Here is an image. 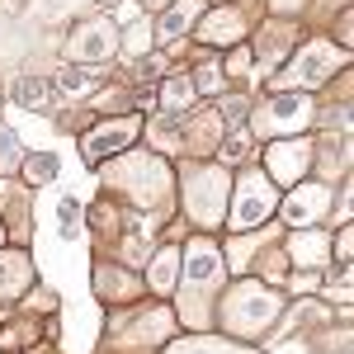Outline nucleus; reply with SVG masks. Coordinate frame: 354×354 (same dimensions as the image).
I'll return each instance as SVG.
<instances>
[{"label":"nucleus","instance_id":"nucleus-1","mask_svg":"<svg viewBox=\"0 0 354 354\" xmlns=\"http://www.w3.org/2000/svg\"><path fill=\"white\" fill-rule=\"evenodd\" d=\"M227 283V260L222 245L208 232H194L189 245H180V279H175V298H180V322L189 330L213 326V307Z\"/></svg>","mask_w":354,"mask_h":354},{"label":"nucleus","instance_id":"nucleus-2","mask_svg":"<svg viewBox=\"0 0 354 354\" xmlns=\"http://www.w3.org/2000/svg\"><path fill=\"white\" fill-rule=\"evenodd\" d=\"M279 317H283V293L260 279L232 283V293H218V307H213V326L227 330V340H245V345L260 340Z\"/></svg>","mask_w":354,"mask_h":354},{"label":"nucleus","instance_id":"nucleus-3","mask_svg":"<svg viewBox=\"0 0 354 354\" xmlns=\"http://www.w3.org/2000/svg\"><path fill=\"white\" fill-rule=\"evenodd\" d=\"M104 185H118V194L133 203V208H165L170 198V165L161 151H118L104 165Z\"/></svg>","mask_w":354,"mask_h":354},{"label":"nucleus","instance_id":"nucleus-4","mask_svg":"<svg viewBox=\"0 0 354 354\" xmlns=\"http://www.w3.org/2000/svg\"><path fill=\"white\" fill-rule=\"evenodd\" d=\"M180 203H185V218L198 227V232H213L227 218V194H232V175L222 165L208 161H189L180 170Z\"/></svg>","mask_w":354,"mask_h":354},{"label":"nucleus","instance_id":"nucleus-5","mask_svg":"<svg viewBox=\"0 0 354 354\" xmlns=\"http://www.w3.org/2000/svg\"><path fill=\"white\" fill-rule=\"evenodd\" d=\"M345 66H350V53H345V48H335L330 38H307L302 48L288 53L283 76H274L270 90H302V95H317V90H322L335 71H345Z\"/></svg>","mask_w":354,"mask_h":354},{"label":"nucleus","instance_id":"nucleus-6","mask_svg":"<svg viewBox=\"0 0 354 354\" xmlns=\"http://www.w3.org/2000/svg\"><path fill=\"white\" fill-rule=\"evenodd\" d=\"M279 208V185L260 165H245L241 175H232L227 194V232H260Z\"/></svg>","mask_w":354,"mask_h":354},{"label":"nucleus","instance_id":"nucleus-7","mask_svg":"<svg viewBox=\"0 0 354 354\" xmlns=\"http://www.w3.org/2000/svg\"><path fill=\"white\" fill-rule=\"evenodd\" d=\"M317 123V100L302 90H270V100H260L245 128L250 137H298Z\"/></svg>","mask_w":354,"mask_h":354},{"label":"nucleus","instance_id":"nucleus-8","mask_svg":"<svg viewBox=\"0 0 354 354\" xmlns=\"http://www.w3.org/2000/svg\"><path fill=\"white\" fill-rule=\"evenodd\" d=\"M62 57L76 62V66H100V62L118 57V24L109 15H90L81 24H71L66 43H62Z\"/></svg>","mask_w":354,"mask_h":354},{"label":"nucleus","instance_id":"nucleus-9","mask_svg":"<svg viewBox=\"0 0 354 354\" xmlns=\"http://www.w3.org/2000/svg\"><path fill=\"white\" fill-rule=\"evenodd\" d=\"M137 137H142V113H123V118H104V123H95L90 133L81 137V161L85 165H104L109 156L118 151H128Z\"/></svg>","mask_w":354,"mask_h":354},{"label":"nucleus","instance_id":"nucleus-10","mask_svg":"<svg viewBox=\"0 0 354 354\" xmlns=\"http://www.w3.org/2000/svg\"><path fill=\"white\" fill-rule=\"evenodd\" d=\"M317 165V151H312V137H274L265 147V175L274 185L293 189L302 175Z\"/></svg>","mask_w":354,"mask_h":354},{"label":"nucleus","instance_id":"nucleus-11","mask_svg":"<svg viewBox=\"0 0 354 354\" xmlns=\"http://www.w3.org/2000/svg\"><path fill=\"white\" fill-rule=\"evenodd\" d=\"M330 203H335V194L330 185H317V180H298L288 194H279V218L288 222V227H317V222L330 213Z\"/></svg>","mask_w":354,"mask_h":354},{"label":"nucleus","instance_id":"nucleus-12","mask_svg":"<svg viewBox=\"0 0 354 354\" xmlns=\"http://www.w3.org/2000/svg\"><path fill=\"white\" fill-rule=\"evenodd\" d=\"M245 10L236 0H222L218 10H208V15H198V24H194V38L198 43H208V48H232V43H241L245 38Z\"/></svg>","mask_w":354,"mask_h":354},{"label":"nucleus","instance_id":"nucleus-13","mask_svg":"<svg viewBox=\"0 0 354 354\" xmlns=\"http://www.w3.org/2000/svg\"><path fill=\"white\" fill-rule=\"evenodd\" d=\"M38 283V274L28 265V250L24 245H0V307L19 302Z\"/></svg>","mask_w":354,"mask_h":354},{"label":"nucleus","instance_id":"nucleus-14","mask_svg":"<svg viewBox=\"0 0 354 354\" xmlns=\"http://www.w3.org/2000/svg\"><path fill=\"white\" fill-rule=\"evenodd\" d=\"M298 24L293 19H279V15H270L265 24H260V33H255V57H260V71H274L283 57L298 48Z\"/></svg>","mask_w":354,"mask_h":354},{"label":"nucleus","instance_id":"nucleus-15","mask_svg":"<svg viewBox=\"0 0 354 354\" xmlns=\"http://www.w3.org/2000/svg\"><path fill=\"white\" fill-rule=\"evenodd\" d=\"M288 265H298V270H326L330 265V232L326 227H293V236H288Z\"/></svg>","mask_w":354,"mask_h":354},{"label":"nucleus","instance_id":"nucleus-16","mask_svg":"<svg viewBox=\"0 0 354 354\" xmlns=\"http://www.w3.org/2000/svg\"><path fill=\"white\" fill-rule=\"evenodd\" d=\"M95 293L104 302H133L137 293H142V279H137L128 265L118 270V265H104V260H100V265H95Z\"/></svg>","mask_w":354,"mask_h":354},{"label":"nucleus","instance_id":"nucleus-17","mask_svg":"<svg viewBox=\"0 0 354 354\" xmlns=\"http://www.w3.org/2000/svg\"><path fill=\"white\" fill-rule=\"evenodd\" d=\"M198 15H203V0H170V10L161 15V24H151L156 43H165V48L180 43V38L198 24Z\"/></svg>","mask_w":354,"mask_h":354},{"label":"nucleus","instance_id":"nucleus-18","mask_svg":"<svg viewBox=\"0 0 354 354\" xmlns=\"http://www.w3.org/2000/svg\"><path fill=\"white\" fill-rule=\"evenodd\" d=\"M48 90H53V100H81V95H95L100 90V76L76 66V62H62L53 76H48Z\"/></svg>","mask_w":354,"mask_h":354},{"label":"nucleus","instance_id":"nucleus-19","mask_svg":"<svg viewBox=\"0 0 354 354\" xmlns=\"http://www.w3.org/2000/svg\"><path fill=\"white\" fill-rule=\"evenodd\" d=\"M165 354H260L255 345H245V340H222L213 330H194L185 340H170Z\"/></svg>","mask_w":354,"mask_h":354},{"label":"nucleus","instance_id":"nucleus-20","mask_svg":"<svg viewBox=\"0 0 354 354\" xmlns=\"http://www.w3.org/2000/svg\"><path fill=\"white\" fill-rule=\"evenodd\" d=\"M175 279H180V245L170 241L147 260V283L142 288H151L156 298H165V293H175Z\"/></svg>","mask_w":354,"mask_h":354},{"label":"nucleus","instance_id":"nucleus-21","mask_svg":"<svg viewBox=\"0 0 354 354\" xmlns=\"http://www.w3.org/2000/svg\"><path fill=\"white\" fill-rule=\"evenodd\" d=\"M194 81L189 71H170V76H161V113H170V118H185V113L194 109Z\"/></svg>","mask_w":354,"mask_h":354},{"label":"nucleus","instance_id":"nucleus-22","mask_svg":"<svg viewBox=\"0 0 354 354\" xmlns=\"http://www.w3.org/2000/svg\"><path fill=\"white\" fill-rule=\"evenodd\" d=\"M10 100H15L19 109H43V104H53L48 76H43V71H19V76H15V90H10Z\"/></svg>","mask_w":354,"mask_h":354},{"label":"nucleus","instance_id":"nucleus-23","mask_svg":"<svg viewBox=\"0 0 354 354\" xmlns=\"http://www.w3.org/2000/svg\"><path fill=\"white\" fill-rule=\"evenodd\" d=\"M189 81H194V95L218 100V95H227V66L222 62H203L198 71H189Z\"/></svg>","mask_w":354,"mask_h":354},{"label":"nucleus","instance_id":"nucleus-24","mask_svg":"<svg viewBox=\"0 0 354 354\" xmlns=\"http://www.w3.org/2000/svg\"><path fill=\"white\" fill-rule=\"evenodd\" d=\"M57 170H62L57 151H33V156L19 161V175H24L28 185H48V180H57Z\"/></svg>","mask_w":354,"mask_h":354},{"label":"nucleus","instance_id":"nucleus-25","mask_svg":"<svg viewBox=\"0 0 354 354\" xmlns=\"http://www.w3.org/2000/svg\"><path fill=\"white\" fill-rule=\"evenodd\" d=\"M57 218H62V236H66V241H81V236H85V208H81V198H71V194H66V198L57 203Z\"/></svg>","mask_w":354,"mask_h":354},{"label":"nucleus","instance_id":"nucleus-26","mask_svg":"<svg viewBox=\"0 0 354 354\" xmlns=\"http://www.w3.org/2000/svg\"><path fill=\"white\" fill-rule=\"evenodd\" d=\"M118 53H128V57L156 53V33H151V19H147V24H137V28H128V33H118Z\"/></svg>","mask_w":354,"mask_h":354},{"label":"nucleus","instance_id":"nucleus-27","mask_svg":"<svg viewBox=\"0 0 354 354\" xmlns=\"http://www.w3.org/2000/svg\"><path fill=\"white\" fill-rule=\"evenodd\" d=\"M19 161H24L19 137H15V128H5V123H0V175H15V170H19Z\"/></svg>","mask_w":354,"mask_h":354},{"label":"nucleus","instance_id":"nucleus-28","mask_svg":"<svg viewBox=\"0 0 354 354\" xmlns=\"http://www.w3.org/2000/svg\"><path fill=\"white\" fill-rule=\"evenodd\" d=\"M302 10H307V0H270V15H279V19H293Z\"/></svg>","mask_w":354,"mask_h":354},{"label":"nucleus","instance_id":"nucleus-29","mask_svg":"<svg viewBox=\"0 0 354 354\" xmlns=\"http://www.w3.org/2000/svg\"><path fill=\"white\" fill-rule=\"evenodd\" d=\"M335 255H340V265H350V255H354V232H350V222L340 227V236H335Z\"/></svg>","mask_w":354,"mask_h":354},{"label":"nucleus","instance_id":"nucleus-30","mask_svg":"<svg viewBox=\"0 0 354 354\" xmlns=\"http://www.w3.org/2000/svg\"><path fill=\"white\" fill-rule=\"evenodd\" d=\"M5 236H10V227H5V218H0V245H5Z\"/></svg>","mask_w":354,"mask_h":354},{"label":"nucleus","instance_id":"nucleus-31","mask_svg":"<svg viewBox=\"0 0 354 354\" xmlns=\"http://www.w3.org/2000/svg\"><path fill=\"white\" fill-rule=\"evenodd\" d=\"M0 109H5V100H0Z\"/></svg>","mask_w":354,"mask_h":354}]
</instances>
